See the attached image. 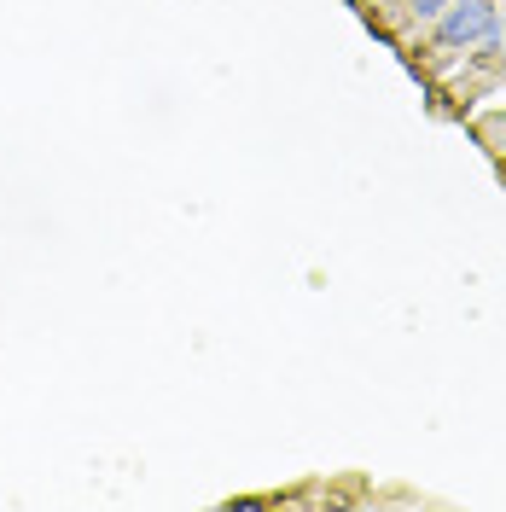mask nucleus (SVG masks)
Segmentation results:
<instances>
[{"instance_id":"obj_1","label":"nucleus","mask_w":506,"mask_h":512,"mask_svg":"<svg viewBox=\"0 0 506 512\" xmlns=\"http://www.w3.org/2000/svg\"><path fill=\"white\" fill-rule=\"evenodd\" d=\"M431 24H437V47L460 53V47H495V35H501V12H495V0H460V6L448 0Z\"/></svg>"},{"instance_id":"obj_2","label":"nucleus","mask_w":506,"mask_h":512,"mask_svg":"<svg viewBox=\"0 0 506 512\" xmlns=\"http://www.w3.org/2000/svg\"><path fill=\"white\" fill-rule=\"evenodd\" d=\"M402 6H408L413 18H437V12H443L448 0H402Z\"/></svg>"},{"instance_id":"obj_3","label":"nucleus","mask_w":506,"mask_h":512,"mask_svg":"<svg viewBox=\"0 0 506 512\" xmlns=\"http://www.w3.org/2000/svg\"><path fill=\"white\" fill-rule=\"evenodd\" d=\"M501 64H506V53H501Z\"/></svg>"}]
</instances>
